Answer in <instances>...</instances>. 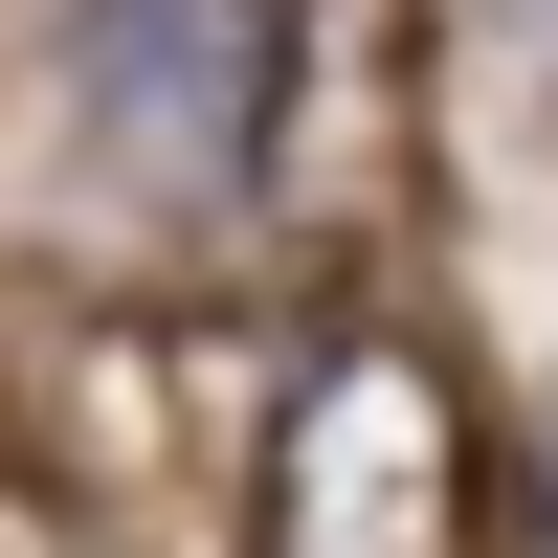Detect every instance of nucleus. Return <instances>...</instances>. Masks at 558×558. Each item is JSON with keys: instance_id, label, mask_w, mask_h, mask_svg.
<instances>
[{"instance_id": "1", "label": "nucleus", "mask_w": 558, "mask_h": 558, "mask_svg": "<svg viewBox=\"0 0 558 558\" xmlns=\"http://www.w3.org/2000/svg\"><path fill=\"white\" fill-rule=\"evenodd\" d=\"M68 68H89V112H112L179 202H223V179L268 157L291 45H268V0H68Z\"/></svg>"}, {"instance_id": "2", "label": "nucleus", "mask_w": 558, "mask_h": 558, "mask_svg": "<svg viewBox=\"0 0 558 558\" xmlns=\"http://www.w3.org/2000/svg\"><path fill=\"white\" fill-rule=\"evenodd\" d=\"M492 45H514V89H536V157H558V0H492Z\"/></svg>"}, {"instance_id": "3", "label": "nucleus", "mask_w": 558, "mask_h": 558, "mask_svg": "<svg viewBox=\"0 0 558 558\" xmlns=\"http://www.w3.org/2000/svg\"><path fill=\"white\" fill-rule=\"evenodd\" d=\"M536 492H558V447H536Z\"/></svg>"}]
</instances>
